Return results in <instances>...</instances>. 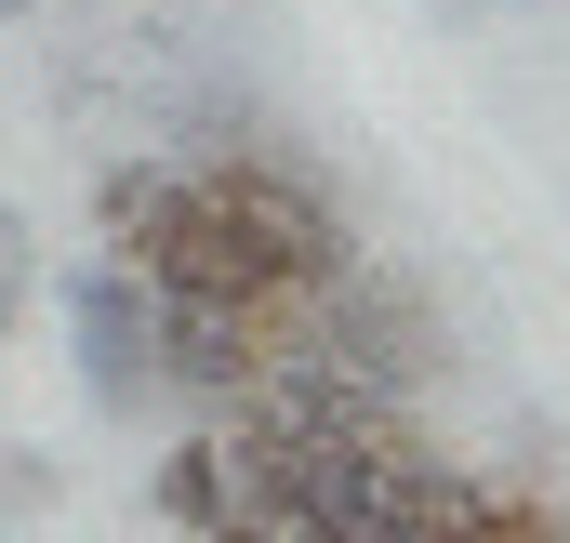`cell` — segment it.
<instances>
[{
	"mask_svg": "<svg viewBox=\"0 0 570 543\" xmlns=\"http://www.w3.org/2000/svg\"><path fill=\"white\" fill-rule=\"evenodd\" d=\"M199 186H213V199H226V213H239V226H253V239L292 266V292H318V278L358 266V253H345V213L318 199V172H305L292 146L239 134V146H213V159H199Z\"/></svg>",
	"mask_w": 570,
	"mask_h": 543,
	"instance_id": "obj_1",
	"label": "cell"
},
{
	"mask_svg": "<svg viewBox=\"0 0 570 543\" xmlns=\"http://www.w3.org/2000/svg\"><path fill=\"white\" fill-rule=\"evenodd\" d=\"M305 305H318V345H305V358H332L345 385H372V398H412V385L438 372V318H425V292H412V278L345 266V278H318Z\"/></svg>",
	"mask_w": 570,
	"mask_h": 543,
	"instance_id": "obj_2",
	"label": "cell"
},
{
	"mask_svg": "<svg viewBox=\"0 0 570 543\" xmlns=\"http://www.w3.org/2000/svg\"><path fill=\"white\" fill-rule=\"evenodd\" d=\"M67 345H80V398L94 411L159 398V292L134 266H80L67 278Z\"/></svg>",
	"mask_w": 570,
	"mask_h": 543,
	"instance_id": "obj_3",
	"label": "cell"
},
{
	"mask_svg": "<svg viewBox=\"0 0 570 543\" xmlns=\"http://www.w3.org/2000/svg\"><path fill=\"white\" fill-rule=\"evenodd\" d=\"M266 318L253 305H159V385L173 398H213V411H239L253 385H266Z\"/></svg>",
	"mask_w": 570,
	"mask_h": 543,
	"instance_id": "obj_4",
	"label": "cell"
},
{
	"mask_svg": "<svg viewBox=\"0 0 570 543\" xmlns=\"http://www.w3.org/2000/svg\"><path fill=\"white\" fill-rule=\"evenodd\" d=\"M159 517H173V531H199V543L239 517V504H226V451H213V437H186V451L159 464Z\"/></svg>",
	"mask_w": 570,
	"mask_h": 543,
	"instance_id": "obj_5",
	"label": "cell"
},
{
	"mask_svg": "<svg viewBox=\"0 0 570 543\" xmlns=\"http://www.w3.org/2000/svg\"><path fill=\"white\" fill-rule=\"evenodd\" d=\"M425 543H558L544 517H518V504H464L451 531H425Z\"/></svg>",
	"mask_w": 570,
	"mask_h": 543,
	"instance_id": "obj_6",
	"label": "cell"
},
{
	"mask_svg": "<svg viewBox=\"0 0 570 543\" xmlns=\"http://www.w3.org/2000/svg\"><path fill=\"white\" fill-rule=\"evenodd\" d=\"M40 504H53V464H40V451H0V531L40 517Z\"/></svg>",
	"mask_w": 570,
	"mask_h": 543,
	"instance_id": "obj_7",
	"label": "cell"
},
{
	"mask_svg": "<svg viewBox=\"0 0 570 543\" xmlns=\"http://www.w3.org/2000/svg\"><path fill=\"white\" fill-rule=\"evenodd\" d=\"M27 318V213H0V332Z\"/></svg>",
	"mask_w": 570,
	"mask_h": 543,
	"instance_id": "obj_8",
	"label": "cell"
},
{
	"mask_svg": "<svg viewBox=\"0 0 570 543\" xmlns=\"http://www.w3.org/2000/svg\"><path fill=\"white\" fill-rule=\"evenodd\" d=\"M213 543H305V531H213Z\"/></svg>",
	"mask_w": 570,
	"mask_h": 543,
	"instance_id": "obj_9",
	"label": "cell"
},
{
	"mask_svg": "<svg viewBox=\"0 0 570 543\" xmlns=\"http://www.w3.org/2000/svg\"><path fill=\"white\" fill-rule=\"evenodd\" d=\"M464 13H518V0H464Z\"/></svg>",
	"mask_w": 570,
	"mask_h": 543,
	"instance_id": "obj_10",
	"label": "cell"
},
{
	"mask_svg": "<svg viewBox=\"0 0 570 543\" xmlns=\"http://www.w3.org/2000/svg\"><path fill=\"white\" fill-rule=\"evenodd\" d=\"M13 13H27V0H0V27H13Z\"/></svg>",
	"mask_w": 570,
	"mask_h": 543,
	"instance_id": "obj_11",
	"label": "cell"
}]
</instances>
